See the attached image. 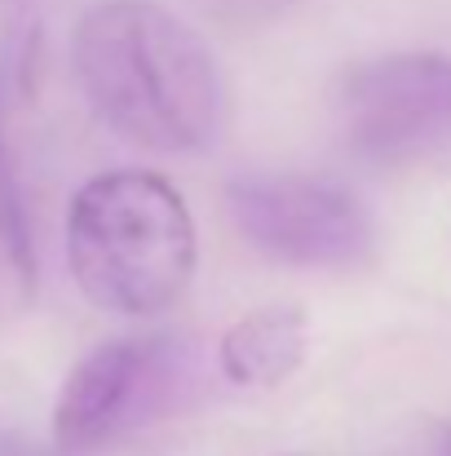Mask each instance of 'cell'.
<instances>
[{
  "label": "cell",
  "instance_id": "1",
  "mask_svg": "<svg viewBox=\"0 0 451 456\" xmlns=\"http://www.w3.org/2000/svg\"><path fill=\"white\" fill-rule=\"evenodd\" d=\"M71 67L93 116L159 155L204 151L226 120V80L195 27L155 0H98L71 31Z\"/></svg>",
  "mask_w": 451,
  "mask_h": 456
},
{
  "label": "cell",
  "instance_id": "2",
  "mask_svg": "<svg viewBox=\"0 0 451 456\" xmlns=\"http://www.w3.org/2000/svg\"><path fill=\"white\" fill-rule=\"evenodd\" d=\"M195 222L173 182L147 168L89 177L67 208V262L98 310L150 319L195 275Z\"/></svg>",
  "mask_w": 451,
  "mask_h": 456
},
{
  "label": "cell",
  "instance_id": "3",
  "mask_svg": "<svg viewBox=\"0 0 451 456\" xmlns=\"http://www.w3.org/2000/svg\"><path fill=\"white\" fill-rule=\"evenodd\" d=\"M345 147L367 164H421L451 147V58L412 49L354 67L336 94Z\"/></svg>",
  "mask_w": 451,
  "mask_h": 456
},
{
  "label": "cell",
  "instance_id": "4",
  "mask_svg": "<svg viewBox=\"0 0 451 456\" xmlns=\"http://www.w3.org/2000/svg\"><path fill=\"white\" fill-rule=\"evenodd\" d=\"M235 231L284 266L350 271L372 257L376 226L336 182L305 173H248L226 186Z\"/></svg>",
  "mask_w": 451,
  "mask_h": 456
},
{
  "label": "cell",
  "instance_id": "5",
  "mask_svg": "<svg viewBox=\"0 0 451 456\" xmlns=\"http://www.w3.org/2000/svg\"><path fill=\"white\" fill-rule=\"evenodd\" d=\"M164 341L116 337L93 346L62 381L53 403V452L89 456L129 435L159 399Z\"/></svg>",
  "mask_w": 451,
  "mask_h": 456
},
{
  "label": "cell",
  "instance_id": "6",
  "mask_svg": "<svg viewBox=\"0 0 451 456\" xmlns=\"http://www.w3.org/2000/svg\"><path fill=\"white\" fill-rule=\"evenodd\" d=\"M221 372L248 390L284 386L305 359V310L301 305H262L235 319L217 346Z\"/></svg>",
  "mask_w": 451,
  "mask_h": 456
},
{
  "label": "cell",
  "instance_id": "7",
  "mask_svg": "<svg viewBox=\"0 0 451 456\" xmlns=\"http://www.w3.org/2000/svg\"><path fill=\"white\" fill-rule=\"evenodd\" d=\"M0 253L9 257L13 275L22 284H31L36 262H31V231H27V213L18 200V182L9 168V151H4V134H0Z\"/></svg>",
  "mask_w": 451,
  "mask_h": 456
},
{
  "label": "cell",
  "instance_id": "8",
  "mask_svg": "<svg viewBox=\"0 0 451 456\" xmlns=\"http://www.w3.org/2000/svg\"><path fill=\"white\" fill-rule=\"evenodd\" d=\"M297 0H199V9L208 18H217L221 27H266L275 18H284Z\"/></svg>",
  "mask_w": 451,
  "mask_h": 456
},
{
  "label": "cell",
  "instance_id": "9",
  "mask_svg": "<svg viewBox=\"0 0 451 456\" xmlns=\"http://www.w3.org/2000/svg\"><path fill=\"white\" fill-rule=\"evenodd\" d=\"M0 456H49L44 448H36L27 435L18 430H0Z\"/></svg>",
  "mask_w": 451,
  "mask_h": 456
}]
</instances>
